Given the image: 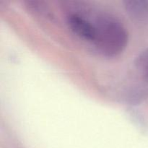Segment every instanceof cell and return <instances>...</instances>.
I'll list each match as a JSON object with an SVG mask.
<instances>
[{
  "label": "cell",
  "instance_id": "cell-4",
  "mask_svg": "<svg viewBox=\"0 0 148 148\" xmlns=\"http://www.w3.org/2000/svg\"><path fill=\"white\" fill-rule=\"evenodd\" d=\"M134 64L139 73L148 82V49L139 53L134 61Z\"/></svg>",
  "mask_w": 148,
  "mask_h": 148
},
{
  "label": "cell",
  "instance_id": "cell-3",
  "mask_svg": "<svg viewBox=\"0 0 148 148\" xmlns=\"http://www.w3.org/2000/svg\"><path fill=\"white\" fill-rule=\"evenodd\" d=\"M127 14L132 20L138 23L148 22V1L130 0L124 1Z\"/></svg>",
  "mask_w": 148,
  "mask_h": 148
},
{
  "label": "cell",
  "instance_id": "cell-2",
  "mask_svg": "<svg viewBox=\"0 0 148 148\" xmlns=\"http://www.w3.org/2000/svg\"><path fill=\"white\" fill-rule=\"evenodd\" d=\"M66 23L75 35L92 44L93 43L95 30L90 12H87L81 8L70 11L66 16Z\"/></svg>",
  "mask_w": 148,
  "mask_h": 148
},
{
  "label": "cell",
  "instance_id": "cell-1",
  "mask_svg": "<svg viewBox=\"0 0 148 148\" xmlns=\"http://www.w3.org/2000/svg\"><path fill=\"white\" fill-rule=\"evenodd\" d=\"M95 30L93 46L100 53L113 57L127 47L128 33L124 25L112 14L104 12H91Z\"/></svg>",
  "mask_w": 148,
  "mask_h": 148
}]
</instances>
